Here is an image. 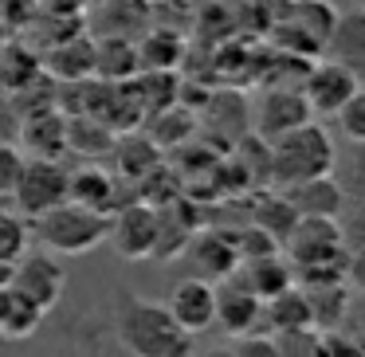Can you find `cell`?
Here are the masks:
<instances>
[{"label":"cell","instance_id":"6da1fadb","mask_svg":"<svg viewBox=\"0 0 365 357\" xmlns=\"http://www.w3.org/2000/svg\"><path fill=\"white\" fill-rule=\"evenodd\" d=\"M114 338L130 357H192V333L177 326L165 302L130 291L114 299Z\"/></svg>","mask_w":365,"mask_h":357},{"label":"cell","instance_id":"7a4b0ae2","mask_svg":"<svg viewBox=\"0 0 365 357\" xmlns=\"http://www.w3.org/2000/svg\"><path fill=\"white\" fill-rule=\"evenodd\" d=\"M334 165H338V145L314 118L271 142V185L275 189H291V185L310 181V177H326L334 173Z\"/></svg>","mask_w":365,"mask_h":357},{"label":"cell","instance_id":"3957f363","mask_svg":"<svg viewBox=\"0 0 365 357\" xmlns=\"http://www.w3.org/2000/svg\"><path fill=\"white\" fill-rule=\"evenodd\" d=\"M28 228H32V239H40L43 252L87 255V252L106 244V236H110V216L95 212V208H83L75 200H63V205L40 212L36 220H28Z\"/></svg>","mask_w":365,"mask_h":357},{"label":"cell","instance_id":"277c9868","mask_svg":"<svg viewBox=\"0 0 365 357\" xmlns=\"http://www.w3.org/2000/svg\"><path fill=\"white\" fill-rule=\"evenodd\" d=\"M67 200V165L59 157H24V169L12 189V208L24 220H36L40 212Z\"/></svg>","mask_w":365,"mask_h":357},{"label":"cell","instance_id":"5b68a950","mask_svg":"<svg viewBox=\"0 0 365 357\" xmlns=\"http://www.w3.org/2000/svg\"><path fill=\"white\" fill-rule=\"evenodd\" d=\"M283 255L294 271L299 267H318V263H338L346 259V236L338 220L326 216H299L294 228L283 239Z\"/></svg>","mask_w":365,"mask_h":357},{"label":"cell","instance_id":"8992f818","mask_svg":"<svg viewBox=\"0 0 365 357\" xmlns=\"http://www.w3.org/2000/svg\"><path fill=\"white\" fill-rule=\"evenodd\" d=\"M9 286H16L20 294H28L40 310H56L59 299H63V291H67V271H63V263H59V255L32 252V247H28V252L12 263Z\"/></svg>","mask_w":365,"mask_h":357},{"label":"cell","instance_id":"52a82bcc","mask_svg":"<svg viewBox=\"0 0 365 357\" xmlns=\"http://www.w3.org/2000/svg\"><path fill=\"white\" fill-rule=\"evenodd\" d=\"M106 244L122 255V259H153V244H158V208L150 200H126L122 208L110 212V236Z\"/></svg>","mask_w":365,"mask_h":357},{"label":"cell","instance_id":"ba28073f","mask_svg":"<svg viewBox=\"0 0 365 357\" xmlns=\"http://www.w3.org/2000/svg\"><path fill=\"white\" fill-rule=\"evenodd\" d=\"M357 87H361V79H357L354 71L338 67L334 59H318V63H310L307 75H302L299 95L307 98L314 118H334V114L341 110V103H346Z\"/></svg>","mask_w":365,"mask_h":357},{"label":"cell","instance_id":"9c48e42d","mask_svg":"<svg viewBox=\"0 0 365 357\" xmlns=\"http://www.w3.org/2000/svg\"><path fill=\"white\" fill-rule=\"evenodd\" d=\"M314 114H310L307 98L299 95V87H267L259 95V103H252V126L267 142H275L279 134H287V130L302 126Z\"/></svg>","mask_w":365,"mask_h":357},{"label":"cell","instance_id":"30bf717a","mask_svg":"<svg viewBox=\"0 0 365 357\" xmlns=\"http://www.w3.org/2000/svg\"><path fill=\"white\" fill-rule=\"evenodd\" d=\"M185 259L192 263V275L205 279V283H224L228 275H236L240 267V252H236V239L228 232H192L189 247H185Z\"/></svg>","mask_w":365,"mask_h":357},{"label":"cell","instance_id":"8fae6325","mask_svg":"<svg viewBox=\"0 0 365 357\" xmlns=\"http://www.w3.org/2000/svg\"><path fill=\"white\" fill-rule=\"evenodd\" d=\"M263 302L240 275H228L224 283H216V322L224 326L228 338H244V333L259 330Z\"/></svg>","mask_w":365,"mask_h":357},{"label":"cell","instance_id":"7c38bea8","mask_svg":"<svg viewBox=\"0 0 365 357\" xmlns=\"http://www.w3.org/2000/svg\"><path fill=\"white\" fill-rule=\"evenodd\" d=\"M20 145L28 150V157H59L67 153V114L59 106H40V110L20 114L16 130Z\"/></svg>","mask_w":365,"mask_h":357},{"label":"cell","instance_id":"4fadbf2b","mask_svg":"<svg viewBox=\"0 0 365 357\" xmlns=\"http://www.w3.org/2000/svg\"><path fill=\"white\" fill-rule=\"evenodd\" d=\"M169 314L177 318L181 330H189L192 338L205 333L208 326H216V283H205V279H181V283L169 291Z\"/></svg>","mask_w":365,"mask_h":357},{"label":"cell","instance_id":"5bb4252c","mask_svg":"<svg viewBox=\"0 0 365 357\" xmlns=\"http://www.w3.org/2000/svg\"><path fill=\"white\" fill-rule=\"evenodd\" d=\"M326 59L365 79V9H346L334 16V28L326 36Z\"/></svg>","mask_w":365,"mask_h":357},{"label":"cell","instance_id":"9a60e30c","mask_svg":"<svg viewBox=\"0 0 365 357\" xmlns=\"http://www.w3.org/2000/svg\"><path fill=\"white\" fill-rule=\"evenodd\" d=\"M122 192H118V177L106 173L103 165H79L67 169V200L83 208H95V212L110 216L114 208H122Z\"/></svg>","mask_w":365,"mask_h":357},{"label":"cell","instance_id":"2e32d148","mask_svg":"<svg viewBox=\"0 0 365 357\" xmlns=\"http://www.w3.org/2000/svg\"><path fill=\"white\" fill-rule=\"evenodd\" d=\"M283 197L291 200V208L299 216H326V220H338L341 208H346V189L338 185L334 173L291 185V189H283Z\"/></svg>","mask_w":365,"mask_h":357},{"label":"cell","instance_id":"e0dca14e","mask_svg":"<svg viewBox=\"0 0 365 357\" xmlns=\"http://www.w3.org/2000/svg\"><path fill=\"white\" fill-rule=\"evenodd\" d=\"M40 67H43L48 79L83 83L87 75H95V40H91V36H71V40H63V43L43 51Z\"/></svg>","mask_w":365,"mask_h":357},{"label":"cell","instance_id":"ac0fdd59","mask_svg":"<svg viewBox=\"0 0 365 357\" xmlns=\"http://www.w3.org/2000/svg\"><path fill=\"white\" fill-rule=\"evenodd\" d=\"M110 157H114V165H118L122 181L145 185L161 169V145L153 142L150 134H122V138H114Z\"/></svg>","mask_w":365,"mask_h":357},{"label":"cell","instance_id":"d6986e66","mask_svg":"<svg viewBox=\"0 0 365 357\" xmlns=\"http://www.w3.org/2000/svg\"><path fill=\"white\" fill-rule=\"evenodd\" d=\"M236 275L259 294V302H267V299H275V294H283L287 286H294V267L287 263L283 252L263 255V259H244L236 267Z\"/></svg>","mask_w":365,"mask_h":357},{"label":"cell","instance_id":"ffe728a7","mask_svg":"<svg viewBox=\"0 0 365 357\" xmlns=\"http://www.w3.org/2000/svg\"><path fill=\"white\" fill-rule=\"evenodd\" d=\"M43 314L28 294H20L16 286H0V338L9 341H28L36 330H40Z\"/></svg>","mask_w":365,"mask_h":357},{"label":"cell","instance_id":"44dd1931","mask_svg":"<svg viewBox=\"0 0 365 357\" xmlns=\"http://www.w3.org/2000/svg\"><path fill=\"white\" fill-rule=\"evenodd\" d=\"M310 302V318L314 330H338L349 322V306H354V291L349 283H326V286H302Z\"/></svg>","mask_w":365,"mask_h":357},{"label":"cell","instance_id":"7402d4cb","mask_svg":"<svg viewBox=\"0 0 365 357\" xmlns=\"http://www.w3.org/2000/svg\"><path fill=\"white\" fill-rule=\"evenodd\" d=\"M114 150V130L106 126L95 114H75L67 118V153H79V157H103Z\"/></svg>","mask_w":365,"mask_h":357},{"label":"cell","instance_id":"603a6c76","mask_svg":"<svg viewBox=\"0 0 365 357\" xmlns=\"http://www.w3.org/2000/svg\"><path fill=\"white\" fill-rule=\"evenodd\" d=\"M263 318L271 322V330H275V333L310 330V326H314V318H310V302H307V291H302L299 283L287 286L283 294H275V299L263 302Z\"/></svg>","mask_w":365,"mask_h":357},{"label":"cell","instance_id":"cb8c5ba5","mask_svg":"<svg viewBox=\"0 0 365 357\" xmlns=\"http://www.w3.org/2000/svg\"><path fill=\"white\" fill-rule=\"evenodd\" d=\"M95 75L98 79H110V83L138 75L134 40H122V36H103V40H95Z\"/></svg>","mask_w":365,"mask_h":357},{"label":"cell","instance_id":"d4e9b609","mask_svg":"<svg viewBox=\"0 0 365 357\" xmlns=\"http://www.w3.org/2000/svg\"><path fill=\"white\" fill-rule=\"evenodd\" d=\"M134 51H138V67H145V71H173L185 56V43L177 32H161L158 28V32H145L134 43Z\"/></svg>","mask_w":365,"mask_h":357},{"label":"cell","instance_id":"484cf974","mask_svg":"<svg viewBox=\"0 0 365 357\" xmlns=\"http://www.w3.org/2000/svg\"><path fill=\"white\" fill-rule=\"evenodd\" d=\"M294 220H299V212H294L291 200L283 197V189L279 192H259V197L252 200V224H259L263 232H271L279 244H283L287 232L294 228Z\"/></svg>","mask_w":365,"mask_h":357},{"label":"cell","instance_id":"4316f807","mask_svg":"<svg viewBox=\"0 0 365 357\" xmlns=\"http://www.w3.org/2000/svg\"><path fill=\"white\" fill-rule=\"evenodd\" d=\"M334 4L330 0H291V9H287V20H291L299 32H307L318 48H326V36L334 28Z\"/></svg>","mask_w":365,"mask_h":357},{"label":"cell","instance_id":"83f0119b","mask_svg":"<svg viewBox=\"0 0 365 357\" xmlns=\"http://www.w3.org/2000/svg\"><path fill=\"white\" fill-rule=\"evenodd\" d=\"M197 134V122H192V114L185 110V106H161L158 118L150 122V138L161 145V150H177V145H185L189 138Z\"/></svg>","mask_w":365,"mask_h":357},{"label":"cell","instance_id":"f1b7e54d","mask_svg":"<svg viewBox=\"0 0 365 357\" xmlns=\"http://www.w3.org/2000/svg\"><path fill=\"white\" fill-rule=\"evenodd\" d=\"M32 247V228L16 208H0V263H16Z\"/></svg>","mask_w":365,"mask_h":357},{"label":"cell","instance_id":"f546056e","mask_svg":"<svg viewBox=\"0 0 365 357\" xmlns=\"http://www.w3.org/2000/svg\"><path fill=\"white\" fill-rule=\"evenodd\" d=\"M334 177H338V185L346 189V197L365 192V142H349V153L338 157Z\"/></svg>","mask_w":365,"mask_h":357},{"label":"cell","instance_id":"4dcf8cb0","mask_svg":"<svg viewBox=\"0 0 365 357\" xmlns=\"http://www.w3.org/2000/svg\"><path fill=\"white\" fill-rule=\"evenodd\" d=\"M334 118H338V130L346 142H365V87H357Z\"/></svg>","mask_w":365,"mask_h":357},{"label":"cell","instance_id":"1f68e13d","mask_svg":"<svg viewBox=\"0 0 365 357\" xmlns=\"http://www.w3.org/2000/svg\"><path fill=\"white\" fill-rule=\"evenodd\" d=\"M338 224H341V236H346V247L365 244V192L346 197V208H341Z\"/></svg>","mask_w":365,"mask_h":357},{"label":"cell","instance_id":"d6a6232c","mask_svg":"<svg viewBox=\"0 0 365 357\" xmlns=\"http://www.w3.org/2000/svg\"><path fill=\"white\" fill-rule=\"evenodd\" d=\"M275 349L279 357H318V330H287L275 333Z\"/></svg>","mask_w":365,"mask_h":357},{"label":"cell","instance_id":"836d02e7","mask_svg":"<svg viewBox=\"0 0 365 357\" xmlns=\"http://www.w3.org/2000/svg\"><path fill=\"white\" fill-rule=\"evenodd\" d=\"M24 169V150L16 142H0V192L12 200V189H16V177Z\"/></svg>","mask_w":365,"mask_h":357},{"label":"cell","instance_id":"e575fe53","mask_svg":"<svg viewBox=\"0 0 365 357\" xmlns=\"http://www.w3.org/2000/svg\"><path fill=\"white\" fill-rule=\"evenodd\" d=\"M228 353H232V357H279V349H275V338L244 333V338H236V346H232Z\"/></svg>","mask_w":365,"mask_h":357},{"label":"cell","instance_id":"d590c367","mask_svg":"<svg viewBox=\"0 0 365 357\" xmlns=\"http://www.w3.org/2000/svg\"><path fill=\"white\" fill-rule=\"evenodd\" d=\"M346 283H349V291L365 294V244L346 247Z\"/></svg>","mask_w":365,"mask_h":357},{"label":"cell","instance_id":"8d00e7d4","mask_svg":"<svg viewBox=\"0 0 365 357\" xmlns=\"http://www.w3.org/2000/svg\"><path fill=\"white\" fill-rule=\"evenodd\" d=\"M20 130V110H16V98L0 87V142H12Z\"/></svg>","mask_w":365,"mask_h":357},{"label":"cell","instance_id":"74e56055","mask_svg":"<svg viewBox=\"0 0 365 357\" xmlns=\"http://www.w3.org/2000/svg\"><path fill=\"white\" fill-rule=\"evenodd\" d=\"M9 275H12V267L9 263H0V286H9Z\"/></svg>","mask_w":365,"mask_h":357},{"label":"cell","instance_id":"f35d334b","mask_svg":"<svg viewBox=\"0 0 365 357\" xmlns=\"http://www.w3.org/2000/svg\"><path fill=\"white\" fill-rule=\"evenodd\" d=\"M200 357H232L228 349H208V353H200Z\"/></svg>","mask_w":365,"mask_h":357},{"label":"cell","instance_id":"ab89813d","mask_svg":"<svg viewBox=\"0 0 365 357\" xmlns=\"http://www.w3.org/2000/svg\"><path fill=\"white\" fill-rule=\"evenodd\" d=\"M0 208H12V200H9V197H4V192H0Z\"/></svg>","mask_w":365,"mask_h":357},{"label":"cell","instance_id":"60d3db41","mask_svg":"<svg viewBox=\"0 0 365 357\" xmlns=\"http://www.w3.org/2000/svg\"><path fill=\"white\" fill-rule=\"evenodd\" d=\"M142 4H158V0H142Z\"/></svg>","mask_w":365,"mask_h":357}]
</instances>
